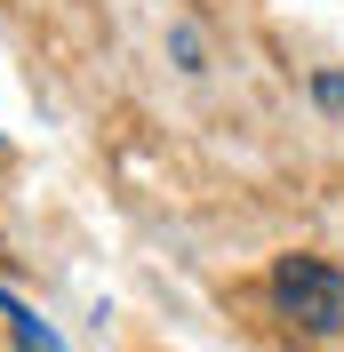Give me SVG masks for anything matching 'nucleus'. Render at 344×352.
Masks as SVG:
<instances>
[{
  "label": "nucleus",
  "mask_w": 344,
  "mask_h": 352,
  "mask_svg": "<svg viewBox=\"0 0 344 352\" xmlns=\"http://www.w3.org/2000/svg\"><path fill=\"white\" fill-rule=\"evenodd\" d=\"M264 296H272L280 329L312 336V344L344 336V272L328 256H280L272 272H264Z\"/></svg>",
  "instance_id": "f257e3e1"
},
{
  "label": "nucleus",
  "mask_w": 344,
  "mask_h": 352,
  "mask_svg": "<svg viewBox=\"0 0 344 352\" xmlns=\"http://www.w3.org/2000/svg\"><path fill=\"white\" fill-rule=\"evenodd\" d=\"M0 320H8V344H17V352H65V336L48 329L24 296H8V288H0Z\"/></svg>",
  "instance_id": "f03ea898"
},
{
  "label": "nucleus",
  "mask_w": 344,
  "mask_h": 352,
  "mask_svg": "<svg viewBox=\"0 0 344 352\" xmlns=\"http://www.w3.org/2000/svg\"><path fill=\"white\" fill-rule=\"evenodd\" d=\"M312 104L344 120V72H312Z\"/></svg>",
  "instance_id": "7ed1b4c3"
}]
</instances>
